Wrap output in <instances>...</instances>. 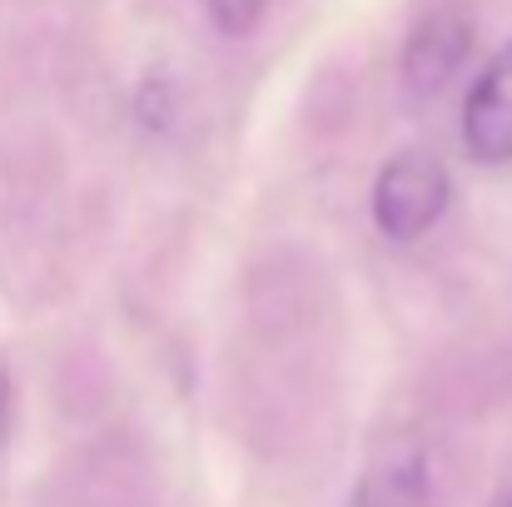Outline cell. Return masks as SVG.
I'll use <instances>...</instances> for the list:
<instances>
[{
  "label": "cell",
  "instance_id": "6da1fadb",
  "mask_svg": "<svg viewBox=\"0 0 512 507\" xmlns=\"http://www.w3.org/2000/svg\"><path fill=\"white\" fill-rule=\"evenodd\" d=\"M448 194H453L448 169L423 150H403L373 179V219L388 239L408 244V239H423L443 219Z\"/></svg>",
  "mask_w": 512,
  "mask_h": 507
},
{
  "label": "cell",
  "instance_id": "277c9868",
  "mask_svg": "<svg viewBox=\"0 0 512 507\" xmlns=\"http://www.w3.org/2000/svg\"><path fill=\"white\" fill-rule=\"evenodd\" d=\"M428 503V458L413 438H393L363 468L348 507H423Z\"/></svg>",
  "mask_w": 512,
  "mask_h": 507
},
{
  "label": "cell",
  "instance_id": "8992f818",
  "mask_svg": "<svg viewBox=\"0 0 512 507\" xmlns=\"http://www.w3.org/2000/svg\"><path fill=\"white\" fill-rule=\"evenodd\" d=\"M488 507H512V473L498 483V493H493V503H488Z\"/></svg>",
  "mask_w": 512,
  "mask_h": 507
},
{
  "label": "cell",
  "instance_id": "7a4b0ae2",
  "mask_svg": "<svg viewBox=\"0 0 512 507\" xmlns=\"http://www.w3.org/2000/svg\"><path fill=\"white\" fill-rule=\"evenodd\" d=\"M468 55H473V25L463 15H448V10L428 15L403 45V65H398L403 90L413 100H433L438 90L453 85V75L468 65Z\"/></svg>",
  "mask_w": 512,
  "mask_h": 507
},
{
  "label": "cell",
  "instance_id": "5b68a950",
  "mask_svg": "<svg viewBox=\"0 0 512 507\" xmlns=\"http://www.w3.org/2000/svg\"><path fill=\"white\" fill-rule=\"evenodd\" d=\"M204 10H209L219 35H249L264 20L269 0H204Z\"/></svg>",
  "mask_w": 512,
  "mask_h": 507
},
{
  "label": "cell",
  "instance_id": "52a82bcc",
  "mask_svg": "<svg viewBox=\"0 0 512 507\" xmlns=\"http://www.w3.org/2000/svg\"><path fill=\"white\" fill-rule=\"evenodd\" d=\"M5 413H10V378H5V368H0V428H5Z\"/></svg>",
  "mask_w": 512,
  "mask_h": 507
},
{
  "label": "cell",
  "instance_id": "3957f363",
  "mask_svg": "<svg viewBox=\"0 0 512 507\" xmlns=\"http://www.w3.org/2000/svg\"><path fill=\"white\" fill-rule=\"evenodd\" d=\"M463 145L488 165L512 160V45L488 60L463 100Z\"/></svg>",
  "mask_w": 512,
  "mask_h": 507
}]
</instances>
